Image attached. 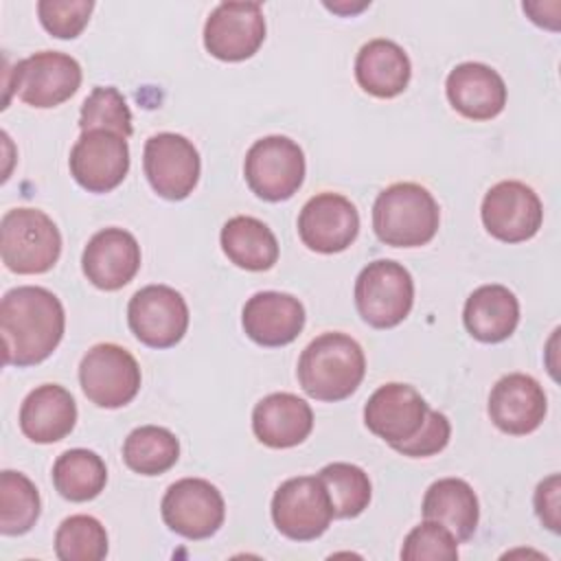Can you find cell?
I'll return each instance as SVG.
<instances>
[{
	"label": "cell",
	"mask_w": 561,
	"mask_h": 561,
	"mask_svg": "<svg viewBox=\"0 0 561 561\" xmlns=\"http://www.w3.org/2000/svg\"><path fill=\"white\" fill-rule=\"evenodd\" d=\"M131 333L151 348L175 346L188 329V307L180 291L169 285H147L127 305Z\"/></svg>",
	"instance_id": "10"
},
{
	"label": "cell",
	"mask_w": 561,
	"mask_h": 561,
	"mask_svg": "<svg viewBox=\"0 0 561 561\" xmlns=\"http://www.w3.org/2000/svg\"><path fill=\"white\" fill-rule=\"evenodd\" d=\"M66 316L61 300L35 285L13 287L0 302L2 362L7 366H35L61 342Z\"/></svg>",
	"instance_id": "1"
},
{
	"label": "cell",
	"mask_w": 561,
	"mask_h": 561,
	"mask_svg": "<svg viewBox=\"0 0 561 561\" xmlns=\"http://www.w3.org/2000/svg\"><path fill=\"white\" fill-rule=\"evenodd\" d=\"M107 482V469L90 449H68L53 465V484L70 502L94 500Z\"/></svg>",
	"instance_id": "28"
},
{
	"label": "cell",
	"mask_w": 561,
	"mask_h": 561,
	"mask_svg": "<svg viewBox=\"0 0 561 561\" xmlns=\"http://www.w3.org/2000/svg\"><path fill=\"white\" fill-rule=\"evenodd\" d=\"M449 436H451L449 419L443 412L430 410V416H427L423 430L408 443L394 445L392 449L403 456H410V458H427V456L443 451L449 443Z\"/></svg>",
	"instance_id": "36"
},
{
	"label": "cell",
	"mask_w": 561,
	"mask_h": 561,
	"mask_svg": "<svg viewBox=\"0 0 561 561\" xmlns=\"http://www.w3.org/2000/svg\"><path fill=\"white\" fill-rule=\"evenodd\" d=\"M320 482L327 489L333 517H357L368 508L373 486L368 473L351 462H331L320 469Z\"/></svg>",
	"instance_id": "30"
},
{
	"label": "cell",
	"mask_w": 561,
	"mask_h": 561,
	"mask_svg": "<svg viewBox=\"0 0 561 561\" xmlns=\"http://www.w3.org/2000/svg\"><path fill=\"white\" fill-rule=\"evenodd\" d=\"M83 394L99 408H123L140 390V366L118 344H94L79 364Z\"/></svg>",
	"instance_id": "8"
},
{
	"label": "cell",
	"mask_w": 561,
	"mask_h": 561,
	"mask_svg": "<svg viewBox=\"0 0 561 561\" xmlns=\"http://www.w3.org/2000/svg\"><path fill=\"white\" fill-rule=\"evenodd\" d=\"M430 416L425 399L408 383L379 386L364 405L366 427L390 447L414 438Z\"/></svg>",
	"instance_id": "16"
},
{
	"label": "cell",
	"mask_w": 561,
	"mask_h": 561,
	"mask_svg": "<svg viewBox=\"0 0 561 561\" xmlns=\"http://www.w3.org/2000/svg\"><path fill=\"white\" fill-rule=\"evenodd\" d=\"M401 559L405 561H454L458 559V539L454 533L434 522L425 519L419 526H414L401 548Z\"/></svg>",
	"instance_id": "34"
},
{
	"label": "cell",
	"mask_w": 561,
	"mask_h": 561,
	"mask_svg": "<svg viewBox=\"0 0 561 561\" xmlns=\"http://www.w3.org/2000/svg\"><path fill=\"white\" fill-rule=\"evenodd\" d=\"M480 215L491 237L504 243H519L539 232L543 206L530 186L517 180H504L486 191Z\"/></svg>",
	"instance_id": "13"
},
{
	"label": "cell",
	"mask_w": 561,
	"mask_h": 561,
	"mask_svg": "<svg viewBox=\"0 0 561 561\" xmlns=\"http://www.w3.org/2000/svg\"><path fill=\"white\" fill-rule=\"evenodd\" d=\"M92 0H39L37 15L42 26L59 39H72L88 26Z\"/></svg>",
	"instance_id": "35"
},
{
	"label": "cell",
	"mask_w": 561,
	"mask_h": 561,
	"mask_svg": "<svg viewBox=\"0 0 561 561\" xmlns=\"http://www.w3.org/2000/svg\"><path fill=\"white\" fill-rule=\"evenodd\" d=\"M265 39V18L259 2H221L204 24V46L221 61L252 57Z\"/></svg>",
	"instance_id": "15"
},
{
	"label": "cell",
	"mask_w": 561,
	"mask_h": 561,
	"mask_svg": "<svg viewBox=\"0 0 561 561\" xmlns=\"http://www.w3.org/2000/svg\"><path fill=\"white\" fill-rule=\"evenodd\" d=\"M81 267L94 287L116 291L140 270V245L136 237L123 228H103L88 241Z\"/></svg>",
	"instance_id": "19"
},
{
	"label": "cell",
	"mask_w": 561,
	"mask_h": 561,
	"mask_svg": "<svg viewBox=\"0 0 561 561\" xmlns=\"http://www.w3.org/2000/svg\"><path fill=\"white\" fill-rule=\"evenodd\" d=\"M272 519L287 539H318L333 519V508L320 478L298 476L285 480L272 497Z\"/></svg>",
	"instance_id": "9"
},
{
	"label": "cell",
	"mask_w": 561,
	"mask_h": 561,
	"mask_svg": "<svg viewBox=\"0 0 561 561\" xmlns=\"http://www.w3.org/2000/svg\"><path fill=\"white\" fill-rule=\"evenodd\" d=\"M546 410V392L530 375L511 373L491 388L489 416L504 434L526 436L535 432L543 423Z\"/></svg>",
	"instance_id": "18"
},
{
	"label": "cell",
	"mask_w": 561,
	"mask_h": 561,
	"mask_svg": "<svg viewBox=\"0 0 561 561\" xmlns=\"http://www.w3.org/2000/svg\"><path fill=\"white\" fill-rule=\"evenodd\" d=\"M164 524L186 539L213 537L226 517V504L215 484L204 478L173 482L160 504Z\"/></svg>",
	"instance_id": "11"
},
{
	"label": "cell",
	"mask_w": 561,
	"mask_h": 561,
	"mask_svg": "<svg viewBox=\"0 0 561 561\" xmlns=\"http://www.w3.org/2000/svg\"><path fill=\"white\" fill-rule=\"evenodd\" d=\"M252 430L272 449L296 447L313 430L311 405L291 392H272L254 405Z\"/></svg>",
	"instance_id": "22"
},
{
	"label": "cell",
	"mask_w": 561,
	"mask_h": 561,
	"mask_svg": "<svg viewBox=\"0 0 561 561\" xmlns=\"http://www.w3.org/2000/svg\"><path fill=\"white\" fill-rule=\"evenodd\" d=\"M410 75V59L392 39H370L355 57V79L359 88L377 99L399 96L408 88Z\"/></svg>",
	"instance_id": "24"
},
{
	"label": "cell",
	"mask_w": 561,
	"mask_h": 561,
	"mask_svg": "<svg viewBox=\"0 0 561 561\" xmlns=\"http://www.w3.org/2000/svg\"><path fill=\"white\" fill-rule=\"evenodd\" d=\"M423 517L447 526L458 541H469L478 528L480 506L473 489L460 478H440L423 497Z\"/></svg>",
	"instance_id": "26"
},
{
	"label": "cell",
	"mask_w": 561,
	"mask_h": 561,
	"mask_svg": "<svg viewBox=\"0 0 561 561\" xmlns=\"http://www.w3.org/2000/svg\"><path fill=\"white\" fill-rule=\"evenodd\" d=\"M245 335L261 346H285L305 327V307L298 298L283 291H259L243 305Z\"/></svg>",
	"instance_id": "20"
},
{
	"label": "cell",
	"mask_w": 561,
	"mask_h": 561,
	"mask_svg": "<svg viewBox=\"0 0 561 561\" xmlns=\"http://www.w3.org/2000/svg\"><path fill=\"white\" fill-rule=\"evenodd\" d=\"M221 250L241 270L263 272L278 261V241L274 232L256 217L237 215L228 219L219 234Z\"/></svg>",
	"instance_id": "27"
},
{
	"label": "cell",
	"mask_w": 561,
	"mask_h": 561,
	"mask_svg": "<svg viewBox=\"0 0 561 561\" xmlns=\"http://www.w3.org/2000/svg\"><path fill=\"white\" fill-rule=\"evenodd\" d=\"M70 175L88 193H110L129 171V147L125 136L90 129L81 131L70 149Z\"/></svg>",
	"instance_id": "14"
},
{
	"label": "cell",
	"mask_w": 561,
	"mask_h": 561,
	"mask_svg": "<svg viewBox=\"0 0 561 561\" xmlns=\"http://www.w3.org/2000/svg\"><path fill=\"white\" fill-rule=\"evenodd\" d=\"M243 173L256 197L285 202L302 186L305 153L287 136H265L248 149Z\"/></svg>",
	"instance_id": "7"
},
{
	"label": "cell",
	"mask_w": 561,
	"mask_h": 561,
	"mask_svg": "<svg viewBox=\"0 0 561 561\" xmlns=\"http://www.w3.org/2000/svg\"><path fill=\"white\" fill-rule=\"evenodd\" d=\"M359 232V213L355 204L340 193L313 195L298 215L300 241L320 254L346 250Z\"/></svg>",
	"instance_id": "17"
},
{
	"label": "cell",
	"mask_w": 561,
	"mask_h": 561,
	"mask_svg": "<svg viewBox=\"0 0 561 561\" xmlns=\"http://www.w3.org/2000/svg\"><path fill=\"white\" fill-rule=\"evenodd\" d=\"M39 493L35 484L20 471L4 469L0 473V533L24 535L39 517Z\"/></svg>",
	"instance_id": "31"
},
{
	"label": "cell",
	"mask_w": 561,
	"mask_h": 561,
	"mask_svg": "<svg viewBox=\"0 0 561 561\" xmlns=\"http://www.w3.org/2000/svg\"><path fill=\"white\" fill-rule=\"evenodd\" d=\"M300 388L318 401H342L351 397L366 373V357L357 340L329 331L311 340L298 359Z\"/></svg>",
	"instance_id": "2"
},
{
	"label": "cell",
	"mask_w": 561,
	"mask_h": 561,
	"mask_svg": "<svg viewBox=\"0 0 561 561\" xmlns=\"http://www.w3.org/2000/svg\"><path fill=\"white\" fill-rule=\"evenodd\" d=\"M414 302L412 274L397 261L368 263L355 280V307L375 329H392L403 322Z\"/></svg>",
	"instance_id": "5"
},
{
	"label": "cell",
	"mask_w": 561,
	"mask_h": 561,
	"mask_svg": "<svg viewBox=\"0 0 561 561\" xmlns=\"http://www.w3.org/2000/svg\"><path fill=\"white\" fill-rule=\"evenodd\" d=\"M462 322L478 342H504L517 329L519 300L504 285H482L469 294Z\"/></svg>",
	"instance_id": "25"
},
{
	"label": "cell",
	"mask_w": 561,
	"mask_h": 561,
	"mask_svg": "<svg viewBox=\"0 0 561 561\" xmlns=\"http://www.w3.org/2000/svg\"><path fill=\"white\" fill-rule=\"evenodd\" d=\"M451 107L471 121H491L506 105V83L486 64L465 61L458 64L445 81Z\"/></svg>",
	"instance_id": "21"
},
{
	"label": "cell",
	"mask_w": 561,
	"mask_h": 561,
	"mask_svg": "<svg viewBox=\"0 0 561 561\" xmlns=\"http://www.w3.org/2000/svg\"><path fill=\"white\" fill-rule=\"evenodd\" d=\"M145 175L151 188L171 202L184 199L193 193L199 180V153L195 145L182 134L162 131L145 142L142 153Z\"/></svg>",
	"instance_id": "12"
},
{
	"label": "cell",
	"mask_w": 561,
	"mask_h": 561,
	"mask_svg": "<svg viewBox=\"0 0 561 561\" xmlns=\"http://www.w3.org/2000/svg\"><path fill=\"white\" fill-rule=\"evenodd\" d=\"M75 423L77 403L64 386L42 383L22 401L20 430L33 443H57L75 430Z\"/></svg>",
	"instance_id": "23"
},
{
	"label": "cell",
	"mask_w": 561,
	"mask_h": 561,
	"mask_svg": "<svg viewBox=\"0 0 561 561\" xmlns=\"http://www.w3.org/2000/svg\"><path fill=\"white\" fill-rule=\"evenodd\" d=\"M559 491H561L559 473H552L546 480H541L535 491L537 517L552 533H559Z\"/></svg>",
	"instance_id": "37"
},
{
	"label": "cell",
	"mask_w": 561,
	"mask_h": 561,
	"mask_svg": "<svg viewBox=\"0 0 561 561\" xmlns=\"http://www.w3.org/2000/svg\"><path fill=\"white\" fill-rule=\"evenodd\" d=\"M81 131L90 129H105L121 136H131V112L127 107L125 96L112 85L94 88L81 105L79 116Z\"/></svg>",
	"instance_id": "33"
},
{
	"label": "cell",
	"mask_w": 561,
	"mask_h": 561,
	"mask_svg": "<svg viewBox=\"0 0 561 561\" xmlns=\"http://www.w3.org/2000/svg\"><path fill=\"white\" fill-rule=\"evenodd\" d=\"M440 210L432 193L416 182L383 188L373 204V230L392 248H419L434 239Z\"/></svg>",
	"instance_id": "3"
},
{
	"label": "cell",
	"mask_w": 561,
	"mask_h": 561,
	"mask_svg": "<svg viewBox=\"0 0 561 561\" xmlns=\"http://www.w3.org/2000/svg\"><path fill=\"white\" fill-rule=\"evenodd\" d=\"M180 458V440L173 432L158 425L131 430L123 443L125 465L140 476H160Z\"/></svg>",
	"instance_id": "29"
},
{
	"label": "cell",
	"mask_w": 561,
	"mask_h": 561,
	"mask_svg": "<svg viewBox=\"0 0 561 561\" xmlns=\"http://www.w3.org/2000/svg\"><path fill=\"white\" fill-rule=\"evenodd\" d=\"M81 85V66L59 50L35 53L13 66L7 90L31 107H55L68 101Z\"/></svg>",
	"instance_id": "6"
},
{
	"label": "cell",
	"mask_w": 561,
	"mask_h": 561,
	"mask_svg": "<svg viewBox=\"0 0 561 561\" xmlns=\"http://www.w3.org/2000/svg\"><path fill=\"white\" fill-rule=\"evenodd\" d=\"M0 254L15 274H44L59 261V228L44 210L11 208L0 221Z\"/></svg>",
	"instance_id": "4"
},
{
	"label": "cell",
	"mask_w": 561,
	"mask_h": 561,
	"mask_svg": "<svg viewBox=\"0 0 561 561\" xmlns=\"http://www.w3.org/2000/svg\"><path fill=\"white\" fill-rule=\"evenodd\" d=\"M55 554L61 561H101L107 554V533L92 515H70L55 533Z\"/></svg>",
	"instance_id": "32"
}]
</instances>
